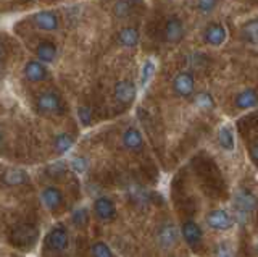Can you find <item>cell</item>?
Wrapping results in <instances>:
<instances>
[{
    "label": "cell",
    "instance_id": "obj_16",
    "mask_svg": "<svg viewBox=\"0 0 258 257\" xmlns=\"http://www.w3.org/2000/svg\"><path fill=\"white\" fill-rule=\"evenodd\" d=\"M121 141H123V146L126 149H129V150H139L144 146V136L134 126L127 128V130L123 133V138H121Z\"/></svg>",
    "mask_w": 258,
    "mask_h": 257
},
{
    "label": "cell",
    "instance_id": "obj_28",
    "mask_svg": "<svg viewBox=\"0 0 258 257\" xmlns=\"http://www.w3.org/2000/svg\"><path fill=\"white\" fill-rule=\"evenodd\" d=\"M91 255L92 257H116L110 249V246L103 241H97L91 247Z\"/></svg>",
    "mask_w": 258,
    "mask_h": 257
},
{
    "label": "cell",
    "instance_id": "obj_18",
    "mask_svg": "<svg viewBox=\"0 0 258 257\" xmlns=\"http://www.w3.org/2000/svg\"><path fill=\"white\" fill-rule=\"evenodd\" d=\"M118 44L127 47V49H133L137 44H139V31H137L134 26H124L119 29V33L116 36Z\"/></svg>",
    "mask_w": 258,
    "mask_h": 257
},
{
    "label": "cell",
    "instance_id": "obj_7",
    "mask_svg": "<svg viewBox=\"0 0 258 257\" xmlns=\"http://www.w3.org/2000/svg\"><path fill=\"white\" fill-rule=\"evenodd\" d=\"M113 94H115V99L119 104L129 106V104L134 102L136 95H137L136 84L131 81V79H119V81L115 83V89H113Z\"/></svg>",
    "mask_w": 258,
    "mask_h": 257
},
{
    "label": "cell",
    "instance_id": "obj_30",
    "mask_svg": "<svg viewBox=\"0 0 258 257\" xmlns=\"http://www.w3.org/2000/svg\"><path fill=\"white\" fill-rule=\"evenodd\" d=\"M70 167H71V170L73 172H76V173H84L87 170V167H89V162H87V159L83 157V156H76V157H73L71 159V162H70Z\"/></svg>",
    "mask_w": 258,
    "mask_h": 257
},
{
    "label": "cell",
    "instance_id": "obj_20",
    "mask_svg": "<svg viewBox=\"0 0 258 257\" xmlns=\"http://www.w3.org/2000/svg\"><path fill=\"white\" fill-rule=\"evenodd\" d=\"M218 142L224 150H234L236 147V138H234V130L229 123L223 125L220 130H218Z\"/></svg>",
    "mask_w": 258,
    "mask_h": 257
},
{
    "label": "cell",
    "instance_id": "obj_31",
    "mask_svg": "<svg viewBox=\"0 0 258 257\" xmlns=\"http://www.w3.org/2000/svg\"><path fill=\"white\" fill-rule=\"evenodd\" d=\"M78 118L83 126H89L92 123V109L89 106H79L78 107Z\"/></svg>",
    "mask_w": 258,
    "mask_h": 257
},
{
    "label": "cell",
    "instance_id": "obj_33",
    "mask_svg": "<svg viewBox=\"0 0 258 257\" xmlns=\"http://www.w3.org/2000/svg\"><path fill=\"white\" fill-rule=\"evenodd\" d=\"M64 172H67V165H64L63 162H56V164H52L50 167H48V173H50L52 176H63Z\"/></svg>",
    "mask_w": 258,
    "mask_h": 257
},
{
    "label": "cell",
    "instance_id": "obj_9",
    "mask_svg": "<svg viewBox=\"0 0 258 257\" xmlns=\"http://www.w3.org/2000/svg\"><path fill=\"white\" fill-rule=\"evenodd\" d=\"M32 21H34V25L39 29L47 31V33L56 31L60 26V21H58V17H56V13L50 12V10H40V12L34 13L32 15Z\"/></svg>",
    "mask_w": 258,
    "mask_h": 257
},
{
    "label": "cell",
    "instance_id": "obj_34",
    "mask_svg": "<svg viewBox=\"0 0 258 257\" xmlns=\"http://www.w3.org/2000/svg\"><path fill=\"white\" fill-rule=\"evenodd\" d=\"M248 152H250V157H252V160L258 165V142L252 144L250 149H248Z\"/></svg>",
    "mask_w": 258,
    "mask_h": 257
},
{
    "label": "cell",
    "instance_id": "obj_6",
    "mask_svg": "<svg viewBox=\"0 0 258 257\" xmlns=\"http://www.w3.org/2000/svg\"><path fill=\"white\" fill-rule=\"evenodd\" d=\"M234 204H236L237 212L250 214L258 207V199L255 197L253 192L248 191L247 188H239L234 192Z\"/></svg>",
    "mask_w": 258,
    "mask_h": 257
},
{
    "label": "cell",
    "instance_id": "obj_27",
    "mask_svg": "<svg viewBox=\"0 0 258 257\" xmlns=\"http://www.w3.org/2000/svg\"><path fill=\"white\" fill-rule=\"evenodd\" d=\"M71 220L78 228H86L89 223V212L86 207H78L76 211H73Z\"/></svg>",
    "mask_w": 258,
    "mask_h": 257
},
{
    "label": "cell",
    "instance_id": "obj_8",
    "mask_svg": "<svg viewBox=\"0 0 258 257\" xmlns=\"http://www.w3.org/2000/svg\"><path fill=\"white\" fill-rule=\"evenodd\" d=\"M70 244V236L68 231L61 225H56L53 227L47 235V246L52 249V251H64Z\"/></svg>",
    "mask_w": 258,
    "mask_h": 257
},
{
    "label": "cell",
    "instance_id": "obj_29",
    "mask_svg": "<svg viewBox=\"0 0 258 257\" xmlns=\"http://www.w3.org/2000/svg\"><path fill=\"white\" fill-rule=\"evenodd\" d=\"M234 255H236V251H234V246L229 241H221V243L216 244L215 257H234Z\"/></svg>",
    "mask_w": 258,
    "mask_h": 257
},
{
    "label": "cell",
    "instance_id": "obj_13",
    "mask_svg": "<svg viewBox=\"0 0 258 257\" xmlns=\"http://www.w3.org/2000/svg\"><path fill=\"white\" fill-rule=\"evenodd\" d=\"M94 212L97 215V219L103 220V222H108L111 219H115L116 215V207L113 204V200L108 197H97L95 202H94Z\"/></svg>",
    "mask_w": 258,
    "mask_h": 257
},
{
    "label": "cell",
    "instance_id": "obj_32",
    "mask_svg": "<svg viewBox=\"0 0 258 257\" xmlns=\"http://www.w3.org/2000/svg\"><path fill=\"white\" fill-rule=\"evenodd\" d=\"M220 0H197V10L200 13H212Z\"/></svg>",
    "mask_w": 258,
    "mask_h": 257
},
{
    "label": "cell",
    "instance_id": "obj_1",
    "mask_svg": "<svg viewBox=\"0 0 258 257\" xmlns=\"http://www.w3.org/2000/svg\"><path fill=\"white\" fill-rule=\"evenodd\" d=\"M39 238V230L32 225H20V227L13 228L10 235V243H13L20 249H29L36 244Z\"/></svg>",
    "mask_w": 258,
    "mask_h": 257
},
{
    "label": "cell",
    "instance_id": "obj_12",
    "mask_svg": "<svg viewBox=\"0 0 258 257\" xmlns=\"http://www.w3.org/2000/svg\"><path fill=\"white\" fill-rule=\"evenodd\" d=\"M23 75H24V78L28 79V81L39 83V81H44V79H47L48 71H47V68H45V65L42 62L29 60L23 68Z\"/></svg>",
    "mask_w": 258,
    "mask_h": 257
},
{
    "label": "cell",
    "instance_id": "obj_3",
    "mask_svg": "<svg viewBox=\"0 0 258 257\" xmlns=\"http://www.w3.org/2000/svg\"><path fill=\"white\" fill-rule=\"evenodd\" d=\"M173 91L179 95V97H190L196 91V79L194 75L189 71H179L173 78Z\"/></svg>",
    "mask_w": 258,
    "mask_h": 257
},
{
    "label": "cell",
    "instance_id": "obj_22",
    "mask_svg": "<svg viewBox=\"0 0 258 257\" xmlns=\"http://www.w3.org/2000/svg\"><path fill=\"white\" fill-rule=\"evenodd\" d=\"M75 146V138L70 133H60L53 141V149L58 156H64Z\"/></svg>",
    "mask_w": 258,
    "mask_h": 257
},
{
    "label": "cell",
    "instance_id": "obj_15",
    "mask_svg": "<svg viewBox=\"0 0 258 257\" xmlns=\"http://www.w3.org/2000/svg\"><path fill=\"white\" fill-rule=\"evenodd\" d=\"M2 181L7 186H20L29 183V175L24 168H7L2 175Z\"/></svg>",
    "mask_w": 258,
    "mask_h": 257
},
{
    "label": "cell",
    "instance_id": "obj_14",
    "mask_svg": "<svg viewBox=\"0 0 258 257\" xmlns=\"http://www.w3.org/2000/svg\"><path fill=\"white\" fill-rule=\"evenodd\" d=\"M40 199L48 211H56L63 204V192L56 186H45L40 192Z\"/></svg>",
    "mask_w": 258,
    "mask_h": 257
},
{
    "label": "cell",
    "instance_id": "obj_4",
    "mask_svg": "<svg viewBox=\"0 0 258 257\" xmlns=\"http://www.w3.org/2000/svg\"><path fill=\"white\" fill-rule=\"evenodd\" d=\"M185 34V29H184V23L181 18L177 17H169L163 26V39L169 44H177L182 41V37Z\"/></svg>",
    "mask_w": 258,
    "mask_h": 257
},
{
    "label": "cell",
    "instance_id": "obj_10",
    "mask_svg": "<svg viewBox=\"0 0 258 257\" xmlns=\"http://www.w3.org/2000/svg\"><path fill=\"white\" fill-rule=\"evenodd\" d=\"M181 235L184 241L187 243L190 247H197L202 243V238H204V233L197 222L194 220H185L181 227Z\"/></svg>",
    "mask_w": 258,
    "mask_h": 257
},
{
    "label": "cell",
    "instance_id": "obj_23",
    "mask_svg": "<svg viewBox=\"0 0 258 257\" xmlns=\"http://www.w3.org/2000/svg\"><path fill=\"white\" fill-rule=\"evenodd\" d=\"M240 31H242V36L245 37V41L258 45V18L245 21L244 25H242Z\"/></svg>",
    "mask_w": 258,
    "mask_h": 257
},
{
    "label": "cell",
    "instance_id": "obj_21",
    "mask_svg": "<svg viewBox=\"0 0 258 257\" xmlns=\"http://www.w3.org/2000/svg\"><path fill=\"white\" fill-rule=\"evenodd\" d=\"M158 239H160V244L163 247L174 246V243L177 241V230H176L174 225H171V223L163 225L160 233H158Z\"/></svg>",
    "mask_w": 258,
    "mask_h": 257
},
{
    "label": "cell",
    "instance_id": "obj_26",
    "mask_svg": "<svg viewBox=\"0 0 258 257\" xmlns=\"http://www.w3.org/2000/svg\"><path fill=\"white\" fill-rule=\"evenodd\" d=\"M194 102H196V106L199 109L205 110V112L215 109V99L208 91H202V92L196 94V99H194Z\"/></svg>",
    "mask_w": 258,
    "mask_h": 257
},
{
    "label": "cell",
    "instance_id": "obj_5",
    "mask_svg": "<svg viewBox=\"0 0 258 257\" xmlns=\"http://www.w3.org/2000/svg\"><path fill=\"white\" fill-rule=\"evenodd\" d=\"M37 110L40 114H58L61 110V99L58 97V94L53 92V91H45L42 94H39L37 97Z\"/></svg>",
    "mask_w": 258,
    "mask_h": 257
},
{
    "label": "cell",
    "instance_id": "obj_35",
    "mask_svg": "<svg viewBox=\"0 0 258 257\" xmlns=\"http://www.w3.org/2000/svg\"><path fill=\"white\" fill-rule=\"evenodd\" d=\"M256 251H258V244H256Z\"/></svg>",
    "mask_w": 258,
    "mask_h": 257
},
{
    "label": "cell",
    "instance_id": "obj_24",
    "mask_svg": "<svg viewBox=\"0 0 258 257\" xmlns=\"http://www.w3.org/2000/svg\"><path fill=\"white\" fill-rule=\"evenodd\" d=\"M155 70H157V65L152 59H147L142 63V67H141V86L142 87L149 84V81L153 78V75H155Z\"/></svg>",
    "mask_w": 258,
    "mask_h": 257
},
{
    "label": "cell",
    "instance_id": "obj_11",
    "mask_svg": "<svg viewBox=\"0 0 258 257\" xmlns=\"http://www.w3.org/2000/svg\"><path fill=\"white\" fill-rule=\"evenodd\" d=\"M226 37H228V31H226V28L221 25V23H210L205 29V33H204L205 42L212 47L223 45Z\"/></svg>",
    "mask_w": 258,
    "mask_h": 257
},
{
    "label": "cell",
    "instance_id": "obj_17",
    "mask_svg": "<svg viewBox=\"0 0 258 257\" xmlns=\"http://www.w3.org/2000/svg\"><path fill=\"white\" fill-rule=\"evenodd\" d=\"M234 104H236V107L240 109V110L253 109V107L258 106V92L255 89H252V87L240 91L236 95V99H234Z\"/></svg>",
    "mask_w": 258,
    "mask_h": 257
},
{
    "label": "cell",
    "instance_id": "obj_19",
    "mask_svg": "<svg viewBox=\"0 0 258 257\" xmlns=\"http://www.w3.org/2000/svg\"><path fill=\"white\" fill-rule=\"evenodd\" d=\"M36 55L37 60L42 63H52L56 59V47L50 41H42L36 47Z\"/></svg>",
    "mask_w": 258,
    "mask_h": 257
},
{
    "label": "cell",
    "instance_id": "obj_25",
    "mask_svg": "<svg viewBox=\"0 0 258 257\" xmlns=\"http://www.w3.org/2000/svg\"><path fill=\"white\" fill-rule=\"evenodd\" d=\"M136 0H116V4L113 5V12L118 18H124L127 15H131L134 10Z\"/></svg>",
    "mask_w": 258,
    "mask_h": 257
},
{
    "label": "cell",
    "instance_id": "obj_2",
    "mask_svg": "<svg viewBox=\"0 0 258 257\" xmlns=\"http://www.w3.org/2000/svg\"><path fill=\"white\" fill-rule=\"evenodd\" d=\"M207 225L215 231H228L234 225V217L224 209H213L207 214Z\"/></svg>",
    "mask_w": 258,
    "mask_h": 257
}]
</instances>
